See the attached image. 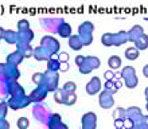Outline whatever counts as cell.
Segmentation results:
<instances>
[{"label":"cell","mask_w":148,"mask_h":129,"mask_svg":"<svg viewBox=\"0 0 148 129\" xmlns=\"http://www.w3.org/2000/svg\"><path fill=\"white\" fill-rule=\"evenodd\" d=\"M137 51L136 50H132V48H129V50L125 51V57L128 59H136L137 58Z\"/></svg>","instance_id":"cell-2"},{"label":"cell","mask_w":148,"mask_h":129,"mask_svg":"<svg viewBox=\"0 0 148 129\" xmlns=\"http://www.w3.org/2000/svg\"><path fill=\"white\" fill-rule=\"evenodd\" d=\"M109 66L112 67V69H119V67L121 66V59L119 58V57H112V58L109 59Z\"/></svg>","instance_id":"cell-1"}]
</instances>
